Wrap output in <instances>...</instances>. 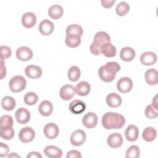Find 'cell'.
Segmentation results:
<instances>
[{
	"instance_id": "6da1fadb",
	"label": "cell",
	"mask_w": 158,
	"mask_h": 158,
	"mask_svg": "<svg viewBox=\"0 0 158 158\" xmlns=\"http://www.w3.org/2000/svg\"><path fill=\"white\" fill-rule=\"evenodd\" d=\"M125 123V117L118 113L109 112L102 117V125L107 130L120 129Z\"/></svg>"
},
{
	"instance_id": "7a4b0ae2",
	"label": "cell",
	"mask_w": 158,
	"mask_h": 158,
	"mask_svg": "<svg viewBox=\"0 0 158 158\" xmlns=\"http://www.w3.org/2000/svg\"><path fill=\"white\" fill-rule=\"evenodd\" d=\"M120 70V66L117 62H108L104 65L100 67L98 75L101 80L104 82L113 81L116 76V73Z\"/></svg>"
},
{
	"instance_id": "3957f363",
	"label": "cell",
	"mask_w": 158,
	"mask_h": 158,
	"mask_svg": "<svg viewBox=\"0 0 158 158\" xmlns=\"http://www.w3.org/2000/svg\"><path fill=\"white\" fill-rule=\"evenodd\" d=\"M108 42H110V38L106 32L101 31L96 33L90 46L91 52L96 56L100 55L101 46Z\"/></svg>"
},
{
	"instance_id": "277c9868",
	"label": "cell",
	"mask_w": 158,
	"mask_h": 158,
	"mask_svg": "<svg viewBox=\"0 0 158 158\" xmlns=\"http://www.w3.org/2000/svg\"><path fill=\"white\" fill-rule=\"evenodd\" d=\"M27 85L25 78L21 75H16L13 77L9 81V86L11 91L14 93H19L22 91Z\"/></svg>"
},
{
	"instance_id": "5b68a950",
	"label": "cell",
	"mask_w": 158,
	"mask_h": 158,
	"mask_svg": "<svg viewBox=\"0 0 158 158\" xmlns=\"http://www.w3.org/2000/svg\"><path fill=\"white\" fill-rule=\"evenodd\" d=\"M35 136V130L30 127L22 128L19 133L20 140L24 143H27L33 141Z\"/></svg>"
},
{
	"instance_id": "8992f818",
	"label": "cell",
	"mask_w": 158,
	"mask_h": 158,
	"mask_svg": "<svg viewBox=\"0 0 158 158\" xmlns=\"http://www.w3.org/2000/svg\"><path fill=\"white\" fill-rule=\"evenodd\" d=\"M117 89L122 93H128L133 88V81L129 77H122L117 83Z\"/></svg>"
},
{
	"instance_id": "52a82bcc",
	"label": "cell",
	"mask_w": 158,
	"mask_h": 158,
	"mask_svg": "<svg viewBox=\"0 0 158 158\" xmlns=\"http://www.w3.org/2000/svg\"><path fill=\"white\" fill-rule=\"evenodd\" d=\"M86 140V133L81 129L74 131L70 136V143L75 146L82 145Z\"/></svg>"
},
{
	"instance_id": "ba28073f",
	"label": "cell",
	"mask_w": 158,
	"mask_h": 158,
	"mask_svg": "<svg viewBox=\"0 0 158 158\" xmlns=\"http://www.w3.org/2000/svg\"><path fill=\"white\" fill-rule=\"evenodd\" d=\"M44 134L45 136L50 139H53L59 135V127L58 126L54 123H47L43 129Z\"/></svg>"
},
{
	"instance_id": "9c48e42d",
	"label": "cell",
	"mask_w": 158,
	"mask_h": 158,
	"mask_svg": "<svg viewBox=\"0 0 158 158\" xmlns=\"http://www.w3.org/2000/svg\"><path fill=\"white\" fill-rule=\"evenodd\" d=\"M15 117L17 122L20 124H26L30 119V113L28 109L21 107L18 109L15 113Z\"/></svg>"
},
{
	"instance_id": "30bf717a",
	"label": "cell",
	"mask_w": 158,
	"mask_h": 158,
	"mask_svg": "<svg viewBox=\"0 0 158 158\" xmlns=\"http://www.w3.org/2000/svg\"><path fill=\"white\" fill-rule=\"evenodd\" d=\"M16 57L20 60L28 61L32 58L33 51L27 46H22L17 49Z\"/></svg>"
},
{
	"instance_id": "8fae6325",
	"label": "cell",
	"mask_w": 158,
	"mask_h": 158,
	"mask_svg": "<svg viewBox=\"0 0 158 158\" xmlns=\"http://www.w3.org/2000/svg\"><path fill=\"white\" fill-rule=\"evenodd\" d=\"M82 123L87 128L95 127L98 123L97 115L91 112L86 113L83 117Z\"/></svg>"
},
{
	"instance_id": "7c38bea8",
	"label": "cell",
	"mask_w": 158,
	"mask_h": 158,
	"mask_svg": "<svg viewBox=\"0 0 158 158\" xmlns=\"http://www.w3.org/2000/svg\"><path fill=\"white\" fill-rule=\"evenodd\" d=\"M59 94L60 98L65 101L70 100L75 94V89L72 85H64L60 89Z\"/></svg>"
},
{
	"instance_id": "4fadbf2b",
	"label": "cell",
	"mask_w": 158,
	"mask_h": 158,
	"mask_svg": "<svg viewBox=\"0 0 158 158\" xmlns=\"http://www.w3.org/2000/svg\"><path fill=\"white\" fill-rule=\"evenodd\" d=\"M69 108L72 114H80L85 110L86 104L81 100L75 99L70 103Z\"/></svg>"
},
{
	"instance_id": "5bb4252c",
	"label": "cell",
	"mask_w": 158,
	"mask_h": 158,
	"mask_svg": "<svg viewBox=\"0 0 158 158\" xmlns=\"http://www.w3.org/2000/svg\"><path fill=\"white\" fill-rule=\"evenodd\" d=\"M107 144L112 148H117L123 144V138L122 135L118 133H113L110 134L107 139Z\"/></svg>"
},
{
	"instance_id": "9a60e30c",
	"label": "cell",
	"mask_w": 158,
	"mask_h": 158,
	"mask_svg": "<svg viewBox=\"0 0 158 158\" xmlns=\"http://www.w3.org/2000/svg\"><path fill=\"white\" fill-rule=\"evenodd\" d=\"M22 25L27 28H30L33 27L36 22V17L35 14L31 12H27L23 14L22 17Z\"/></svg>"
},
{
	"instance_id": "2e32d148",
	"label": "cell",
	"mask_w": 158,
	"mask_h": 158,
	"mask_svg": "<svg viewBox=\"0 0 158 158\" xmlns=\"http://www.w3.org/2000/svg\"><path fill=\"white\" fill-rule=\"evenodd\" d=\"M39 31L43 35H51L54 29V23L48 19H44L42 20L39 25Z\"/></svg>"
},
{
	"instance_id": "e0dca14e",
	"label": "cell",
	"mask_w": 158,
	"mask_h": 158,
	"mask_svg": "<svg viewBox=\"0 0 158 158\" xmlns=\"http://www.w3.org/2000/svg\"><path fill=\"white\" fill-rule=\"evenodd\" d=\"M25 75L31 79H36L42 75V69L38 65H29L25 69Z\"/></svg>"
},
{
	"instance_id": "ac0fdd59",
	"label": "cell",
	"mask_w": 158,
	"mask_h": 158,
	"mask_svg": "<svg viewBox=\"0 0 158 158\" xmlns=\"http://www.w3.org/2000/svg\"><path fill=\"white\" fill-rule=\"evenodd\" d=\"M139 135V130L138 127L135 125H130L127 127L125 131V136L126 139L130 142L137 140Z\"/></svg>"
},
{
	"instance_id": "d6986e66",
	"label": "cell",
	"mask_w": 158,
	"mask_h": 158,
	"mask_svg": "<svg viewBox=\"0 0 158 158\" xmlns=\"http://www.w3.org/2000/svg\"><path fill=\"white\" fill-rule=\"evenodd\" d=\"M140 61L144 65H151L156 62L157 56L153 52L146 51L141 54Z\"/></svg>"
},
{
	"instance_id": "ffe728a7",
	"label": "cell",
	"mask_w": 158,
	"mask_h": 158,
	"mask_svg": "<svg viewBox=\"0 0 158 158\" xmlns=\"http://www.w3.org/2000/svg\"><path fill=\"white\" fill-rule=\"evenodd\" d=\"M146 82L149 85H155L158 82V72L156 69H149L147 70L144 74Z\"/></svg>"
},
{
	"instance_id": "44dd1931",
	"label": "cell",
	"mask_w": 158,
	"mask_h": 158,
	"mask_svg": "<svg viewBox=\"0 0 158 158\" xmlns=\"http://www.w3.org/2000/svg\"><path fill=\"white\" fill-rule=\"evenodd\" d=\"M38 110L41 115L44 117L49 116L53 111L52 104L48 100L43 101L39 105Z\"/></svg>"
},
{
	"instance_id": "7402d4cb",
	"label": "cell",
	"mask_w": 158,
	"mask_h": 158,
	"mask_svg": "<svg viewBox=\"0 0 158 158\" xmlns=\"http://www.w3.org/2000/svg\"><path fill=\"white\" fill-rule=\"evenodd\" d=\"M106 102L109 107L112 108H116L121 105L122 98L117 93H111L107 96Z\"/></svg>"
},
{
	"instance_id": "603a6c76",
	"label": "cell",
	"mask_w": 158,
	"mask_h": 158,
	"mask_svg": "<svg viewBox=\"0 0 158 158\" xmlns=\"http://www.w3.org/2000/svg\"><path fill=\"white\" fill-rule=\"evenodd\" d=\"M44 153L49 158H60L62 156V152L59 148L49 145L44 149Z\"/></svg>"
},
{
	"instance_id": "cb8c5ba5",
	"label": "cell",
	"mask_w": 158,
	"mask_h": 158,
	"mask_svg": "<svg viewBox=\"0 0 158 158\" xmlns=\"http://www.w3.org/2000/svg\"><path fill=\"white\" fill-rule=\"evenodd\" d=\"M75 89V91L79 96H85L89 93L91 86L87 81H81L77 84Z\"/></svg>"
},
{
	"instance_id": "d4e9b609",
	"label": "cell",
	"mask_w": 158,
	"mask_h": 158,
	"mask_svg": "<svg viewBox=\"0 0 158 158\" xmlns=\"http://www.w3.org/2000/svg\"><path fill=\"white\" fill-rule=\"evenodd\" d=\"M116 48L110 42L103 44L101 47V53L107 57H113L116 54Z\"/></svg>"
},
{
	"instance_id": "484cf974",
	"label": "cell",
	"mask_w": 158,
	"mask_h": 158,
	"mask_svg": "<svg viewBox=\"0 0 158 158\" xmlns=\"http://www.w3.org/2000/svg\"><path fill=\"white\" fill-rule=\"evenodd\" d=\"M64 13L63 7L59 4H54L49 7L48 9V15L53 19L60 18Z\"/></svg>"
},
{
	"instance_id": "4316f807",
	"label": "cell",
	"mask_w": 158,
	"mask_h": 158,
	"mask_svg": "<svg viewBox=\"0 0 158 158\" xmlns=\"http://www.w3.org/2000/svg\"><path fill=\"white\" fill-rule=\"evenodd\" d=\"M120 56L123 61H131L135 57V51L130 47H124L121 49Z\"/></svg>"
},
{
	"instance_id": "83f0119b",
	"label": "cell",
	"mask_w": 158,
	"mask_h": 158,
	"mask_svg": "<svg viewBox=\"0 0 158 158\" xmlns=\"http://www.w3.org/2000/svg\"><path fill=\"white\" fill-rule=\"evenodd\" d=\"M81 36L76 35H67L65 39V44L70 48H77L81 43Z\"/></svg>"
},
{
	"instance_id": "f1b7e54d",
	"label": "cell",
	"mask_w": 158,
	"mask_h": 158,
	"mask_svg": "<svg viewBox=\"0 0 158 158\" xmlns=\"http://www.w3.org/2000/svg\"><path fill=\"white\" fill-rule=\"evenodd\" d=\"M157 135V131L155 128L151 127H148L144 128L142 133V137L146 141H152L155 139Z\"/></svg>"
},
{
	"instance_id": "f546056e",
	"label": "cell",
	"mask_w": 158,
	"mask_h": 158,
	"mask_svg": "<svg viewBox=\"0 0 158 158\" xmlns=\"http://www.w3.org/2000/svg\"><path fill=\"white\" fill-rule=\"evenodd\" d=\"M15 99L9 96H6L2 98L1 100V106L2 107L7 111L13 110L15 107Z\"/></svg>"
},
{
	"instance_id": "4dcf8cb0",
	"label": "cell",
	"mask_w": 158,
	"mask_h": 158,
	"mask_svg": "<svg viewBox=\"0 0 158 158\" xmlns=\"http://www.w3.org/2000/svg\"><path fill=\"white\" fill-rule=\"evenodd\" d=\"M66 35H76L78 36H82L83 31L82 27L78 24H71L69 25L65 31Z\"/></svg>"
},
{
	"instance_id": "1f68e13d",
	"label": "cell",
	"mask_w": 158,
	"mask_h": 158,
	"mask_svg": "<svg viewBox=\"0 0 158 158\" xmlns=\"http://www.w3.org/2000/svg\"><path fill=\"white\" fill-rule=\"evenodd\" d=\"M13 119L10 115H4L1 118L0 128L2 130L10 128L13 126Z\"/></svg>"
},
{
	"instance_id": "d6a6232c",
	"label": "cell",
	"mask_w": 158,
	"mask_h": 158,
	"mask_svg": "<svg viewBox=\"0 0 158 158\" xmlns=\"http://www.w3.org/2000/svg\"><path fill=\"white\" fill-rule=\"evenodd\" d=\"M69 79L72 81H77L81 75L80 69L77 66H72L68 70Z\"/></svg>"
},
{
	"instance_id": "836d02e7",
	"label": "cell",
	"mask_w": 158,
	"mask_h": 158,
	"mask_svg": "<svg viewBox=\"0 0 158 158\" xmlns=\"http://www.w3.org/2000/svg\"><path fill=\"white\" fill-rule=\"evenodd\" d=\"M130 10V5L125 1H121L116 7L115 12L119 16H123L126 15Z\"/></svg>"
},
{
	"instance_id": "e575fe53",
	"label": "cell",
	"mask_w": 158,
	"mask_h": 158,
	"mask_svg": "<svg viewBox=\"0 0 158 158\" xmlns=\"http://www.w3.org/2000/svg\"><path fill=\"white\" fill-rule=\"evenodd\" d=\"M23 100L27 105L33 106L38 101V97L36 93L33 92H28L24 96Z\"/></svg>"
},
{
	"instance_id": "d590c367",
	"label": "cell",
	"mask_w": 158,
	"mask_h": 158,
	"mask_svg": "<svg viewBox=\"0 0 158 158\" xmlns=\"http://www.w3.org/2000/svg\"><path fill=\"white\" fill-rule=\"evenodd\" d=\"M140 152L138 146L132 145L130 146L126 151L125 157L127 158H138L139 157Z\"/></svg>"
},
{
	"instance_id": "8d00e7d4",
	"label": "cell",
	"mask_w": 158,
	"mask_h": 158,
	"mask_svg": "<svg viewBox=\"0 0 158 158\" xmlns=\"http://www.w3.org/2000/svg\"><path fill=\"white\" fill-rule=\"evenodd\" d=\"M145 115L150 119H153L158 116L157 109H156L152 105H148L145 109Z\"/></svg>"
},
{
	"instance_id": "74e56055",
	"label": "cell",
	"mask_w": 158,
	"mask_h": 158,
	"mask_svg": "<svg viewBox=\"0 0 158 158\" xmlns=\"http://www.w3.org/2000/svg\"><path fill=\"white\" fill-rule=\"evenodd\" d=\"M0 136L2 138L9 140L11 139L14 136V130L13 127L5 130H0Z\"/></svg>"
},
{
	"instance_id": "f35d334b",
	"label": "cell",
	"mask_w": 158,
	"mask_h": 158,
	"mask_svg": "<svg viewBox=\"0 0 158 158\" xmlns=\"http://www.w3.org/2000/svg\"><path fill=\"white\" fill-rule=\"evenodd\" d=\"M0 51H1V58H2L3 59H6L10 57L12 54L11 49L9 47L7 46H1L0 47Z\"/></svg>"
},
{
	"instance_id": "ab89813d",
	"label": "cell",
	"mask_w": 158,
	"mask_h": 158,
	"mask_svg": "<svg viewBox=\"0 0 158 158\" xmlns=\"http://www.w3.org/2000/svg\"><path fill=\"white\" fill-rule=\"evenodd\" d=\"M0 157H3L7 156L9 151V146L2 142L0 143Z\"/></svg>"
},
{
	"instance_id": "60d3db41",
	"label": "cell",
	"mask_w": 158,
	"mask_h": 158,
	"mask_svg": "<svg viewBox=\"0 0 158 158\" xmlns=\"http://www.w3.org/2000/svg\"><path fill=\"white\" fill-rule=\"evenodd\" d=\"M66 157L67 158H81V154L79 151L77 150H72L67 152Z\"/></svg>"
},
{
	"instance_id": "b9f144b4",
	"label": "cell",
	"mask_w": 158,
	"mask_h": 158,
	"mask_svg": "<svg viewBox=\"0 0 158 158\" xmlns=\"http://www.w3.org/2000/svg\"><path fill=\"white\" fill-rule=\"evenodd\" d=\"M102 6L105 8H110L115 2V0H101Z\"/></svg>"
},
{
	"instance_id": "7bdbcfd3",
	"label": "cell",
	"mask_w": 158,
	"mask_h": 158,
	"mask_svg": "<svg viewBox=\"0 0 158 158\" xmlns=\"http://www.w3.org/2000/svg\"><path fill=\"white\" fill-rule=\"evenodd\" d=\"M27 158H30V157H32V158H41L42 157V156L38 152H35V151H33V152H30L27 156Z\"/></svg>"
},
{
	"instance_id": "ee69618b",
	"label": "cell",
	"mask_w": 158,
	"mask_h": 158,
	"mask_svg": "<svg viewBox=\"0 0 158 158\" xmlns=\"http://www.w3.org/2000/svg\"><path fill=\"white\" fill-rule=\"evenodd\" d=\"M1 79H2L6 74V67H4V59L2 58H1Z\"/></svg>"
},
{
	"instance_id": "f6af8a7d",
	"label": "cell",
	"mask_w": 158,
	"mask_h": 158,
	"mask_svg": "<svg viewBox=\"0 0 158 158\" xmlns=\"http://www.w3.org/2000/svg\"><path fill=\"white\" fill-rule=\"evenodd\" d=\"M152 105L156 109H157V95H156L154 98V99H152Z\"/></svg>"
},
{
	"instance_id": "bcb514c9",
	"label": "cell",
	"mask_w": 158,
	"mask_h": 158,
	"mask_svg": "<svg viewBox=\"0 0 158 158\" xmlns=\"http://www.w3.org/2000/svg\"><path fill=\"white\" fill-rule=\"evenodd\" d=\"M12 157H20L19 155H17V154H15V153H14V152H12L11 154H10V155H9V156H8V157H9V158Z\"/></svg>"
}]
</instances>
